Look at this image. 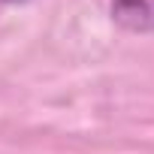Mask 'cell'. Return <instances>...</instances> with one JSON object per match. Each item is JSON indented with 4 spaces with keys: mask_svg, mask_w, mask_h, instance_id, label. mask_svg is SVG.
I'll return each mask as SVG.
<instances>
[{
    "mask_svg": "<svg viewBox=\"0 0 154 154\" xmlns=\"http://www.w3.org/2000/svg\"><path fill=\"white\" fill-rule=\"evenodd\" d=\"M112 21L130 33H154V0H112Z\"/></svg>",
    "mask_w": 154,
    "mask_h": 154,
    "instance_id": "6da1fadb",
    "label": "cell"
},
{
    "mask_svg": "<svg viewBox=\"0 0 154 154\" xmlns=\"http://www.w3.org/2000/svg\"><path fill=\"white\" fill-rule=\"evenodd\" d=\"M6 3H21V0H6Z\"/></svg>",
    "mask_w": 154,
    "mask_h": 154,
    "instance_id": "7a4b0ae2",
    "label": "cell"
}]
</instances>
